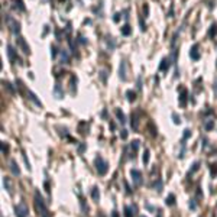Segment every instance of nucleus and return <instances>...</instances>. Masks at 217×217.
<instances>
[{"mask_svg": "<svg viewBox=\"0 0 217 217\" xmlns=\"http://www.w3.org/2000/svg\"><path fill=\"white\" fill-rule=\"evenodd\" d=\"M35 206H36V210L39 211V214L42 217H49L48 216V208H47L45 203H43V198L41 197V194L38 191L35 192Z\"/></svg>", "mask_w": 217, "mask_h": 217, "instance_id": "1", "label": "nucleus"}, {"mask_svg": "<svg viewBox=\"0 0 217 217\" xmlns=\"http://www.w3.org/2000/svg\"><path fill=\"white\" fill-rule=\"evenodd\" d=\"M96 168H97L99 175H106L107 171H108V164L101 156H97L96 158Z\"/></svg>", "mask_w": 217, "mask_h": 217, "instance_id": "2", "label": "nucleus"}, {"mask_svg": "<svg viewBox=\"0 0 217 217\" xmlns=\"http://www.w3.org/2000/svg\"><path fill=\"white\" fill-rule=\"evenodd\" d=\"M15 211H16V216H17V217H28V214H29L28 206H26L25 203H19V204L15 207Z\"/></svg>", "mask_w": 217, "mask_h": 217, "instance_id": "3", "label": "nucleus"}, {"mask_svg": "<svg viewBox=\"0 0 217 217\" xmlns=\"http://www.w3.org/2000/svg\"><path fill=\"white\" fill-rule=\"evenodd\" d=\"M6 20H7V25H9L10 31H12L15 35H17V33L20 32V25H19V22L15 20V19L10 17V16H6Z\"/></svg>", "mask_w": 217, "mask_h": 217, "instance_id": "4", "label": "nucleus"}, {"mask_svg": "<svg viewBox=\"0 0 217 217\" xmlns=\"http://www.w3.org/2000/svg\"><path fill=\"white\" fill-rule=\"evenodd\" d=\"M130 175H132V180H133V184H135V185H140V184H142V172H140V171L132 169V171H130Z\"/></svg>", "mask_w": 217, "mask_h": 217, "instance_id": "5", "label": "nucleus"}, {"mask_svg": "<svg viewBox=\"0 0 217 217\" xmlns=\"http://www.w3.org/2000/svg\"><path fill=\"white\" fill-rule=\"evenodd\" d=\"M7 55H9V59H10L12 62H15V61H17L19 64H22V59H20L19 57H16V52H15V48H13L12 45H7Z\"/></svg>", "mask_w": 217, "mask_h": 217, "instance_id": "6", "label": "nucleus"}, {"mask_svg": "<svg viewBox=\"0 0 217 217\" xmlns=\"http://www.w3.org/2000/svg\"><path fill=\"white\" fill-rule=\"evenodd\" d=\"M17 45L20 47V49H22V51H23L25 54H29V52H31V49H29V47L26 45V41H25L23 38H22V36H19V38H17Z\"/></svg>", "mask_w": 217, "mask_h": 217, "instance_id": "7", "label": "nucleus"}, {"mask_svg": "<svg viewBox=\"0 0 217 217\" xmlns=\"http://www.w3.org/2000/svg\"><path fill=\"white\" fill-rule=\"evenodd\" d=\"M190 57H191V59H194V61L200 59V52H198V45H197V43L192 45V48L190 49Z\"/></svg>", "mask_w": 217, "mask_h": 217, "instance_id": "8", "label": "nucleus"}, {"mask_svg": "<svg viewBox=\"0 0 217 217\" xmlns=\"http://www.w3.org/2000/svg\"><path fill=\"white\" fill-rule=\"evenodd\" d=\"M119 74H120V78L123 80V81H126V62L124 61H122L120 62V70H119Z\"/></svg>", "mask_w": 217, "mask_h": 217, "instance_id": "9", "label": "nucleus"}, {"mask_svg": "<svg viewBox=\"0 0 217 217\" xmlns=\"http://www.w3.org/2000/svg\"><path fill=\"white\" fill-rule=\"evenodd\" d=\"M169 59L168 58H164L162 59V62H161V65H159V71H166L168 68H169Z\"/></svg>", "mask_w": 217, "mask_h": 217, "instance_id": "10", "label": "nucleus"}, {"mask_svg": "<svg viewBox=\"0 0 217 217\" xmlns=\"http://www.w3.org/2000/svg\"><path fill=\"white\" fill-rule=\"evenodd\" d=\"M114 113H116V116H117V119H119V122H120L122 124H123V123H126V117H124V114L120 112V108H116Z\"/></svg>", "mask_w": 217, "mask_h": 217, "instance_id": "11", "label": "nucleus"}, {"mask_svg": "<svg viewBox=\"0 0 217 217\" xmlns=\"http://www.w3.org/2000/svg\"><path fill=\"white\" fill-rule=\"evenodd\" d=\"M10 168H12V172L15 174V175H19V174H20V169H19L16 161H12V162H10Z\"/></svg>", "mask_w": 217, "mask_h": 217, "instance_id": "12", "label": "nucleus"}, {"mask_svg": "<svg viewBox=\"0 0 217 217\" xmlns=\"http://www.w3.org/2000/svg\"><path fill=\"white\" fill-rule=\"evenodd\" d=\"M165 204H166V206H174V204H175V195L169 194L168 197H166V200H165Z\"/></svg>", "mask_w": 217, "mask_h": 217, "instance_id": "13", "label": "nucleus"}, {"mask_svg": "<svg viewBox=\"0 0 217 217\" xmlns=\"http://www.w3.org/2000/svg\"><path fill=\"white\" fill-rule=\"evenodd\" d=\"M185 100H187V90H185V89H181V97H180L181 106H185Z\"/></svg>", "mask_w": 217, "mask_h": 217, "instance_id": "14", "label": "nucleus"}, {"mask_svg": "<svg viewBox=\"0 0 217 217\" xmlns=\"http://www.w3.org/2000/svg\"><path fill=\"white\" fill-rule=\"evenodd\" d=\"M91 197H93L94 201H99V198H100V192H99V188H97V187L93 188V191H91Z\"/></svg>", "mask_w": 217, "mask_h": 217, "instance_id": "15", "label": "nucleus"}, {"mask_svg": "<svg viewBox=\"0 0 217 217\" xmlns=\"http://www.w3.org/2000/svg\"><path fill=\"white\" fill-rule=\"evenodd\" d=\"M3 185H5V188H6L9 192H12V184H10V180H9L7 177L3 178Z\"/></svg>", "mask_w": 217, "mask_h": 217, "instance_id": "16", "label": "nucleus"}, {"mask_svg": "<svg viewBox=\"0 0 217 217\" xmlns=\"http://www.w3.org/2000/svg\"><path fill=\"white\" fill-rule=\"evenodd\" d=\"M28 96H29V99H31V100H32V101H33L35 104H38V106H41V101H39V100L36 99V96H35V94H33L32 91H28Z\"/></svg>", "mask_w": 217, "mask_h": 217, "instance_id": "17", "label": "nucleus"}, {"mask_svg": "<svg viewBox=\"0 0 217 217\" xmlns=\"http://www.w3.org/2000/svg\"><path fill=\"white\" fill-rule=\"evenodd\" d=\"M213 127H214V120H210V119H208V120L206 122V124H204V129H206V130H211Z\"/></svg>", "mask_w": 217, "mask_h": 217, "instance_id": "18", "label": "nucleus"}, {"mask_svg": "<svg viewBox=\"0 0 217 217\" xmlns=\"http://www.w3.org/2000/svg\"><path fill=\"white\" fill-rule=\"evenodd\" d=\"M61 58H62V62H64V64H68L70 57H68V54L65 52V51H61Z\"/></svg>", "mask_w": 217, "mask_h": 217, "instance_id": "19", "label": "nucleus"}, {"mask_svg": "<svg viewBox=\"0 0 217 217\" xmlns=\"http://www.w3.org/2000/svg\"><path fill=\"white\" fill-rule=\"evenodd\" d=\"M126 96H127V99H129V101H135L136 100V94L132 91V90H129L127 93H126Z\"/></svg>", "mask_w": 217, "mask_h": 217, "instance_id": "20", "label": "nucleus"}, {"mask_svg": "<svg viewBox=\"0 0 217 217\" xmlns=\"http://www.w3.org/2000/svg\"><path fill=\"white\" fill-rule=\"evenodd\" d=\"M54 93H55V96H57V99H62V93H61V89H59V84H57L55 85V90H54Z\"/></svg>", "mask_w": 217, "mask_h": 217, "instance_id": "21", "label": "nucleus"}, {"mask_svg": "<svg viewBox=\"0 0 217 217\" xmlns=\"http://www.w3.org/2000/svg\"><path fill=\"white\" fill-rule=\"evenodd\" d=\"M130 26L129 25H124L123 28H122V35H124V36H127V35H130Z\"/></svg>", "mask_w": 217, "mask_h": 217, "instance_id": "22", "label": "nucleus"}, {"mask_svg": "<svg viewBox=\"0 0 217 217\" xmlns=\"http://www.w3.org/2000/svg\"><path fill=\"white\" fill-rule=\"evenodd\" d=\"M216 33H217V25L214 23V25H211V28H210V33H208V35H210L211 38H213V36H214Z\"/></svg>", "mask_w": 217, "mask_h": 217, "instance_id": "23", "label": "nucleus"}, {"mask_svg": "<svg viewBox=\"0 0 217 217\" xmlns=\"http://www.w3.org/2000/svg\"><path fill=\"white\" fill-rule=\"evenodd\" d=\"M148 162H149V150L145 149V152H143V164L146 165Z\"/></svg>", "mask_w": 217, "mask_h": 217, "instance_id": "24", "label": "nucleus"}, {"mask_svg": "<svg viewBox=\"0 0 217 217\" xmlns=\"http://www.w3.org/2000/svg\"><path fill=\"white\" fill-rule=\"evenodd\" d=\"M130 148H132L133 150H138L139 149V140H133L132 145H130Z\"/></svg>", "mask_w": 217, "mask_h": 217, "instance_id": "25", "label": "nucleus"}, {"mask_svg": "<svg viewBox=\"0 0 217 217\" xmlns=\"http://www.w3.org/2000/svg\"><path fill=\"white\" fill-rule=\"evenodd\" d=\"M124 216H126V217H132V213H130V208H129V207H124Z\"/></svg>", "mask_w": 217, "mask_h": 217, "instance_id": "26", "label": "nucleus"}, {"mask_svg": "<svg viewBox=\"0 0 217 217\" xmlns=\"http://www.w3.org/2000/svg\"><path fill=\"white\" fill-rule=\"evenodd\" d=\"M7 150H9V146H7V145L3 142V143H2V152H3V154H6Z\"/></svg>", "mask_w": 217, "mask_h": 217, "instance_id": "27", "label": "nucleus"}, {"mask_svg": "<svg viewBox=\"0 0 217 217\" xmlns=\"http://www.w3.org/2000/svg\"><path fill=\"white\" fill-rule=\"evenodd\" d=\"M200 168V162H195L194 165H192V169H191V172H194V171H197Z\"/></svg>", "mask_w": 217, "mask_h": 217, "instance_id": "28", "label": "nucleus"}, {"mask_svg": "<svg viewBox=\"0 0 217 217\" xmlns=\"http://www.w3.org/2000/svg\"><path fill=\"white\" fill-rule=\"evenodd\" d=\"M190 135H191V132H190L188 129H185V130H184V139H188V138H190Z\"/></svg>", "mask_w": 217, "mask_h": 217, "instance_id": "29", "label": "nucleus"}, {"mask_svg": "<svg viewBox=\"0 0 217 217\" xmlns=\"http://www.w3.org/2000/svg\"><path fill=\"white\" fill-rule=\"evenodd\" d=\"M120 138H122V139H126V138H127V130H122Z\"/></svg>", "mask_w": 217, "mask_h": 217, "instance_id": "30", "label": "nucleus"}, {"mask_svg": "<svg viewBox=\"0 0 217 217\" xmlns=\"http://www.w3.org/2000/svg\"><path fill=\"white\" fill-rule=\"evenodd\" d=\"M172 117H174V122H175V123H180V122H181V120L178 119V116H177L175 113H174V114H172Z\"/></svg>", "mask_w": 217, "mask_h": 217, "instance_id": "31", "label": "nucleus"}, {"mask_svg": "<svg viewBox=\"0 0 217 217\" xmlns=\"http://www.w3.org/2000/svg\"><path fill=\"white\" fill-rule=\"evenodd\" d=\"M113 20H114V22H119V20H120V15H119V13H116V15H114V17H113Z\"/></svg>", "mask_w": 217, "mask_h": 217, "instance_id": "32", "label": "nucleus"}, {"mask_svg": "<svg viewBox=\"0 0 217 217\" xmlns=\"http://www.w3.org/2000/svg\"><path fill=\"white\" fill-rule=\"evenodd\" d=\"M84 148H85V145H80V148H78V152H80V154H83V152H84Z\"/></svg>", "mask_w": 217, "mask_h": 217, "instance_id": "33", "label": "nucleus"}, {"mask_svg": "<svg viewBox=\"0 0 217 217\" xmlns=\"http://www.w3.org/2000/svg\"><path fill=\"white\" fill-rule=\"evenodd\" d=\"M190 207H191V208H195V203H190Z\"/></svg>", "mask_w": 217, "mask_h": 217, "instance_id": "34", "label": "nucleus"}, {"mask_svg": "<svg viewBox=\"0 0 217 217\" xmlns=\"http://www.w3.org/2000/svg\"><path fill=\"white\" fill-rule=\"evenodd\" d=\"M112 217H119V214H117L116 211H113V214H112Z\"/></svg>", "mask_w": 217, "mask_h": 217, "instance_id": "35", "label": "nucleus"}, {"mask_svg": "<svg viewBox=\"0 0 217 217\" xmlns=\"http://www.w3.org/2000/svg\"><path fill=\"white\" fill-rule=\"evenodd\" d=\"M142 217H143V216H142Z\"/></svg>", "mask_w": 217, "mask_h": 217, "instance_id": "36", "label": "nucleus"}]
</instances>
